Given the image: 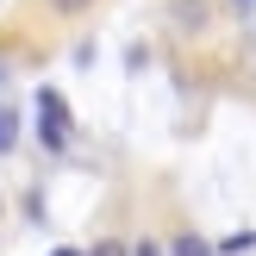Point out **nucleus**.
<instances>
[{"label":"nucleus","instance_id":"obj_1","mask_svg":"<svg viewBox=\"0 0 256 256\" xmlns=\"http://www.w3.org/2000/svg\"><path fill=\"white\" fill-rule=\"evenodd\" d=\"M32 106H38V144H44V150H56V156H62V150H69V138H75L69 100H62L56 88H38V100H32Z\"/></svg>","mask_w":256,"mask_h":256},{"label":"nucleus","instance_id":"obj_2","mask_svg":"<svg viewBox=\"0 0 256 256\" xmlns=\"http://www.w3.org/2000/svg\"><path fill=\"white\" fill-rule=\"evenodd\" d=\"M175 25L182 32H206V6L200 0H175Z\"/></svg>","mask_w":256,"mask_h":256},{"label":"nucleus","instance_id":"obj_3","mask_svg":"<svg viewBox=\"0 0 256 256\" xmlns=\"http://www.w3.org/2000/svg\"><path fill=\"white\" fill-rule=\"evenodd\" d=\"M19 150V106H0V156Z\"/></svg>","mask_w":256,"mask_h":256},{"label":"nucleus","instance_id":"obj_4","mask_svg":"<svg viewBox=\"0 0 256 256\" xmlns=\"http://www.w3.org/2000/svg\"><path fill=\"white\" fill-rule=\"evenodd\" d=\"M169 256H212V244H206L200 232H182V238L169 244Z\"/></svg>","mask_w":256,"mask_h":256},{"label":"nucleus","instance_id":"obj_5","mask_svg":"<svg viewBox=\"0 0 256 256\" xmlns=\"http://www.w3.org/2000/svg\"><path fill=\"white\" fill-rule=\"evenodd\" d=\"M256 244V232H232V238H225V244H219V256H244Z\"/></svg>","mask_w":256,"mask_h":256},{"label":"nucleus","instance_id":"obj_6","mask_svg":"<svg viewBox=\"0 0 256 256\" xmlns=\"http://www.w3.org/2000/svg\"><path fill=\"white\" fill-rule=\"evenodd\" d=\"M94 0H50V12H62V19H75V12H88Z\"/></svg>","mask_w":256,"mask_h":256},{"label":"nucleus","instance_id":"obj_7","mask_svg":"<svg viewBox=\"0 0 256 256\" xmlns=\"http://www.w3.org/2000/svg\"><path fill=\"white\" fill-rule=\"evenodd\" d=\"M244 62H250V75H256V25L244 32Z\"/></svg>","mask_w":256,"mask_h":256},{"label":"nucleus","instance_id":"obj_8","mask_svg":"<svg viewBox=\"0 0 256 256\" xmlns=\"http://www.w3.org/2000/svg\"><path fill=\"white\" fill-rule=\"evenodd\" d=\"M88 256H132V250H125V244H94Z\"/></svg>","mask_w":256,"mask_h":256},{"label":"nucleus","instance_id":"obj_9","mask_svg":"<svg viewBox=\"0 0 256 256\" xmlns=\"http://www.w3.org/2000/svg\"><path fill=\"white\" fill-rule=\"evenodd\" d=\"M132 256H169V250H162V244H138Z\"/></svg>","mask_w":256,"mask_h":256},{"label":"nucleus","instance_id":"obj_10","mask_svg":"<svg viewBox=\"0 0 256 256\" xmlns=\"http://www.w3.org/2000/svg\"><path fill=\"white\" fill-rule=\"evenodd\" d=\"M50 256H88V250H69V244H62V250H50Z\"/></svg>","mask_w":256,"mask_h":256},{"label":"nucleus","instance_id":"obj_11","mask_svg":"<svg viewBox=\"0 0 256 256\" xmlns=\"http://www.w3.org/2000/svg\"><path fill=\"white\" fill-rule=\"evenodd\" d=\"M0 88H6V62H0Z\"/></svg>","mask_w":256,"mask_h":256},{"label":"nucleus","instance_id":"obj_12","mask_svg":"<svg viewBox=\"0 0 256 256\" xmlns=\"http://www.w3.org/2000/svg\"><path fill=\"white\" fill-rule=\"evenodd\" d=\"M238 6H250V0H238Z\"/></svg>","mask_w":256,"mask_h":256},{"label":"nucleus","instance_id":"obj_13","mask_svg":"<svg viewBox=\"0 0 256 256\" xmlns=\"http://www.w3.org/2000/svg\"><path fill=\"white\" fill-rule=\"evenodd\" d=\"M0 212H6V200H0Z\"/></svg>","mask_w":256,"mask_h":256}]
</instances>
